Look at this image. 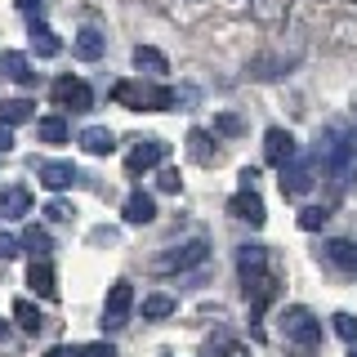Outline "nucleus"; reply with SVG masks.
I'll return each mask as SVG.
<instances>
[{
  "mask_svg": "<svg viewBox=\"0 0 357 357\" xmlns=\"http://www.w3.org/2000/svg\"><path fill=\"white\" fill-rule=\"evenodd\" d=\"M277 331H282L286 349H295V353H317L321 349V321L312 317V308H304V304L286 308L282 317H277Z\"/></svg>",
  "mask_w": 357,
  "mask_h": 357,
  "instance_id": "nucleus-1",
  "label": "nucleus"
},
{
  "mask_svg": "<svg viewBox=\"0 0 357 357\" xmlns=\"http://www.w3.org/2000/svg\"><path fill=\"white\" fill-rule=\"evenodd\" d=\"M112 98L130 112H170L174 107V89L152 85V81H121V85H112Z\"/></svg>",
  "mask_w": 357,
  "mask_h": 357,
  "instance_id": "nucleus-2",
  "label": "nucleus"
},
{
  "mask_svg": "<svg viewBox=\"0 0 357 357\" xmlns=\"http://www.w3.org/2000/svg\"><path fill=\"white\" fill-rule=\"evenodd\" d=\"M206 255H210V241L206 237H188V241L170 245V250L156 259V273H188V268L206 264Z\"/></svg>",
  "mask_w": 357,
  "mask_h": 357,
  "instance_id": "nucleus-3",
  "label": "nucleus"
},
{
  "mask_svg": "<svg viewBox=\"0 0 357 357\" xmlns=\"http://www.w3.org/2000/svg\"><path fill=\"white\" fill-rule=\"evenodd\" d=\"M54 107L89 112V107H94V89H89L81 76H59V81H54Z\"/></svg>",
  "mask_w": 357,
  "mask_h": 357,
  "instance_id": "nucleus-4",
  "label": "nucleus"
},
{
  "mask_svg": "<svg viewBox=\"0 0 357 357\" xmlns=\"http://www.w3.org/2000/svg\"><path fill=\"white\" fill-rule=\"evenodd\" d=\"M317 156H295L290 165H282V192L286 197H304L312 183H317Z\"/></svg>",
  "mask_w": 357,
  "mask_h": 357,
  "instance_id": "nucleus-5",
  "label": "nucleus"
},
{
  "mask_svg": "<svg viewBox=\"0 0 357 357\" xmlns=\"http://www.w3.org/2000/svg\"><path fill=\"white\" fill-rule=\"evenodd\" d=\"M130 312H134V286L130 282H116L107 290V304H103V326L107 331H121L130 321Z\"/></svg>",
  "mask_w": 357,
  "mask_h": 357,
  "instance_id": "nucleus-6",
  "label": "nucleus"
},
{
  "mask_svg": "<svg viewBox=\"0 0 357 357\" xmlns=\"http://www.w3.org/2000/svg\"><path fill=\"white\" fill-rule=\"evenodd\" d=\"M165 143L161 139H139L130 148V156H126V170L130 174H143V170H156V165H165Z\"/></svg>",
  "mask_w": 357,
  "mask_h": 357,
  "instance_id": "nucleus-7",
  "label": "nucleus"
},
{
  "mask_svg": "<svg viewBox=\"0 0 357 357\" xmlns=\"http://www.w3.org/2000/svg\"><path fill=\"white\" fill-rule=\"evenodd\" d=\"M264 156H268V165H277V170H282V165H290L299 156V148H295V134L290 130H282V126H273L264 134Z\"/></svg>",
  "mask_w": 357,
  "mask_h": 357,
  "instance_id": "nucleus-8",
  "label": "nucleus"
},
{
  "mask_svg": "<svg viewBox=\"0 0 357 357\" xmlns=\"http://www.w3.org/2000/svg\"><path fill=\"white\" fill-rule=\"evenodd\" d=\"M36 178L50 188V192H67V188L81 183V170H76L72 161H40L36 165Z\"/></svg>",
  "mask_w": 357,
  "mask_h": 357,
  "instance_id": "nucleus-9",
  "label": "nucleus"
},
{
  "mask_svg": "<svg viewBox=\"0 0 357 357\" xmlns=\"http://www.w3.org/2000/svg\"><path fill=\"white\" fill-rule=\"evenodd\" d=\"M228 215L241 219V223H250V228H259V223L268 219V215H264V201H259V192H255V188H237V197L228 201Z\"/></svg>",
  "mask_w": 357,
  "mask_h": 357,
  "instance_id": "nucleus-10",
  "label": "nucleus"
},
{
  "mask_svg": "<svg viewBox=\"0 0 357 357\" xmlns=\"http://www.w3.org/2000/svg\"><path fill=\"white\" fill-rule=\"evenodd\" d=\"M237 273H241L245 286H250L255 277L268 273V250H264V245H241V250H237Z\"/></svg>",
  "mask_w": 357,
  "mask_h": 357,
  "instance_id": "nucleus-11",
  "label": "nucleus"
},
{
  "mask_svg": "<svg viewBox=\"0 0 357 357\" xmlns=\"http://www.w3.org/2000/svg\"><path fill=\"white\" fill-rule=\"evenodd\" d=\"M321 259L340 273H353L357 277V241H326L321 245Z\"/></svg>",
  "mask_w": 357,
  "mask_h": 357,
  "instance_id": "nucleus-12",
  "label": "nucleus"
},
{
  "mask_svg": "<svg viewBox=\"0 0 357 357\" xmlns=\"http://www.w3.org/2000/svg\"><path fill=\"white\" fill-rule=\"evenodd\" d=\"M27 215H31V192L22 183L5 188L0 192V219H27Z\"/></svg>",
  "mask_w": 357,
  "mask_h": 357,
  "instance_id": "nucleus-13",
  "label": "nucleus"
},
{
  "mask_svg": "<svg viewBox=\"0 0 357 357\" xmlns=\"http://www.w3.org/2000/svg\"><path fill=\"white\" fill-rule=\"evenodd\" d=\"M81 148L89 152V156H112L116 152V134H112L107 126H89V130H81Z\"/></svg>",
  "mask_w": 357,
  "mask_h": 357,
  "instance_id": "nucleus-14",
  "label": "nucleus"
},
{
  "mask_svg": "<svg viewBox=\"0 0 357 357\" xmlns=\"http://www.w3.org/2000/svg\"><path fill=\"white\" fill-rule=\"evenodd\" d=\"M103 50H107V36H103V31H94V27H81V31H76V40H72V54H76V59L94 63V59H103Z\"/></svg>",
  "mask_w": 357,
  "mask_h": 357,
  "instance_id": "nucleus-15",
  "label": "nucleus"
},
{
  "mask_svg": "<svg viewBox=\"0 0 357 357\" xmlns=\"http://www.w3.org/2000/svg\"><path fill=\"white\" fill-rule=\"evenodd\" d=\"M290 67H295V54H290V59L286 54H264V59L250 63V76L255 81H277V76H286Z\"/></svg>",
  "mask_w": 357,
  "mask_h": 357,
  "instance_id": "nucleus-16",
  "label": "nucleus"
},
{
  "mask_svg": "<svg viewBox=\"0 0 357 357\" xmlns=\"http://www.w3.org/2000/svg\"><path fill=\"white\" fill-rule=\"evenodd\" d=\"M121 215H126V223H152L156 219V201L134 188V192L126 197V206H121Z\"/></svg>",
  "mask_w": 357,
  "mask_h": 357,
  "instance_id": "nucleus-17",
  "label": "nucleus"
},
{
  "mask_svg": "<svg viewBox=\"0 0 357 357\" xmlns=\"http://www.w3.org/2000/svg\"><path fill=\"white\" fill-rule=\"evenodd\" d=\"M27 286L36 290L40 299H54V295H59V286H54V268H50V259H31V268H27Z\"/></svg>",
  "mask_w": 357,
  "mask_h": 357,
  "instance_id": "nucleus-18",
  "label": "nucleus"
},
{
  "mask_svg": "<svg viewBox=\"0 0 357 357\" xmlns=\"http://www.w3.org/2000/svg\"><path fill=\"white\" fill-rule=\"evenodd\" d=\"M0 72L9 76V81H18V85H36V72H31V63H27V54H18V50H9V54H0Z\"/></svg>",
  "mask_w": 357,
  "mask_h": 357,
  "instance_id": "nucleus-19",
  "label": "nucleus"
},
{
  "mask_svg": "<svg viewBox=\"0 0 357 357\" xmlns=\"http://www.w3.org/2000/svg\"><path fill=\"white\" fill-rule=\"evenodd\" d=\"M27 36H31V50H36L40 59H54V54L63 50V40L54 36V27H45L40 18H31V31H27Z\"/></svg>",
  "mask_w": 357,
  "mask_h": 357,
  "instance_id": "nucleus-20",
  "label": "nucleus"
},
{
  "mask_svg": "<svg viewBox=\"0 0 357 357\" xmlns=\"http://www.w3.org/2000/svg\"><path fill=\"white\" fill-rule=\"evenodd\" d=\"M22 121H36V103L31 98H5L0 103V126H22Z\"/></svg>",
  "mask_w": 357,
  "mask_h": 357,
  "instance_id": "nucleus-21",
  "label": "nucleus"
},
{
  "mask_svg": "<svg viewBox=\"0 0 357 357\" xmlns=\"http://www.w3.org/2000/svg\"><path fill=\"white\" fill-rule=\"evenodd\" d=\"M134 67H139V72H148V76L170 72V63H165V54L156 50V45H134Z\"/></svg>",
  "mask_w": 357,
  "mask_h": 357,
  "instance_id": "nucleus-22",
  "label": "nucleus"
},
{
  "mask_svg": "<svg viewBox=\"0 0 357 357\" xmlns=\"http://www.w3.org/2000/svg\"><path fill=\"white\" fill-rule=\"evenodd\" d=\"M188 152H192L197 165H215L219 161V148H210V134L206 130H192V134H188Z\"/></svg>",
  "mask_w": 357,
  "mask_h": 357,
  "instance_id": "nucleus-23",
  "label": "nucleus"
},
{
  "mask_svg": "<svg viewBox=\"0 0 357 357\" xmlns=\"http://www.w3.org/2000/svg\"><path fill=\"white\" fill-rule=\"evenodd\" d=\"M14 321H18V331H27V335H40V326H45L40 308L31 304V299H18L14 304Z\"/></svg>",
  "mask_w": 357,
  "mask_h": 357,
  "instance_id": "nucleus-24",
  "label": "nucleus"
},
{
  "mask_svg": "<svg viewBox=\"0 0 357 357\" xmlns=\"http://www.w3.org/2000/svg\"><path fill=\"white\" fill-rule=\"evenodd\" d=\"M290 9V0H250V14L259 22H282Z\"/></svg>",
  "mask_w": 357,
  "mask_h": 357,
  "instance_id": "nucleus-25",
  "label": "nucleus"
},
{
  "mask_svg": "<svg viewBox=\"0 0 357 357\" xmlns=\"http://www.w3.org/2000/svg\"><path fill=\"white\" fill-rule=\"evenodd\" d=\"M36 134H40V143H67V121L63 116H40Z\"/></svg>",
  "mask_w": 357,
  "mask_h": 357,
  "instance_id": "nucleus-26",
  "label": "nucleus"
},
{
  "mask_svg": "<svg viewBox=\"0 0 357 357\" xmlns=\"http://www.w3.org/2000/svg\"><path fill=\"white\" fill-rule=\"evenodd\" d=\"M22 250H31L36 259H50V250H54L50 232H45V228H27V232H22Z\"/></svg>",
  "mask_w": 357,
  "mask_h": 357,
  "instance_id": "nucleus-27",
  "label": "nucleus"
},
{
  "mask_svg": "<svg viewBox=\"0 0 357 357\" xmlns=\"http://www.w3.org/2000/svg\"><path fill=\"white\" fill-rule=\"evenodd\" d=\"M170 312H174L170 295H148V299H143V317H148V321H161V317H170Z\"/></svg>",
  "mask_w": 357,
  "mask_h": 357,
  "instance_id": "nucleus-28",
  "label": "nucleus"
},
{
  "mask_svg": "<svg viewBox=\"0 0 357 357\" xmlns=\"http://www.w3.org/2000/svg\"><path fill=\"white\" fill-rule=\"evenodd\" d=\"M326 219H331V210H326V206H304V210H299V228H304V232L326 228Z\"/></svg>",
  "mask_w": 357,
  "mask_h": 357,
  "instance_id": "nucleus-29",
  "label": "nucleus"
},
{
  "mask_svg": "<svg viewBox=\"0 0 357 357\" xmlns=\"http://www.w3.org/2000/svg\"><path fill=\"white\" fill-rule=\"evenodd\" d=\"M331 326H335V335H340L344 344H357V317H353V312H335Z\"/></svg>",
  "mask_w": 357,
  "mask_h": 357,
  "instance_id": "nucleus-30",
  "label": "nucleus"
},
{
  "mask_svg": "<svg viewBox=\"0 0 357 357\" xmlns=\"http://www.w3.org/2000/svg\"><path fill=\"white\" fill-rule=\"evenodd\" d=\"M241 130H245V126H241L237 112H219V116H215V134H223V139H237Z\"/></svg>",
  "mask_w": 357,
  "mask_h": 357,
  "instance_id": "nucleus-31",
  "label": "nucleus"
},
{
  "mask_svg": "<svg viewBox=\"0 0 357 357\" xmlns=\"http://www.w3.org/2000/svg\"><path fill=\"white\" fill-rule=\"evenodd\" d=\"M22 255V237H9V232H0V259H18Z\"/></svg>",
  "mask_w": 357,
  "mask_h": 357,
  "instance_id": "nucleus-32",
  "label": "nucleus"
},
{
  "mask_svg": "<svg viewBox=\"0 0 357 357\" xmlns=\"http://www.w3.org/2000/svg\"><path fill=\"white\" fill-rule=\"evenodd\" d=\"M156 188H161V192H178V170H174V165H161V174H156Z\"/></svg>",
  "mask_w": 357,
  "mask_h": 357,
  "instance_id": "nucleus-33",
  "label": "nucleus"
},
{
  "mask_svg": "<svg viewBox=\"0 0 357 357\" xmlns=\"http://www.w3.org/2000/svg\"><path fill=\"white\" fill-rule=\"evenodd\" d=\"M45 215H50L54 223H67V219H72V215H76V210H72V206H67V201H50V206H45Z\"/></svg>",
  "mask_w": 357,
  "mask_h": 357,
  "instance_id": "nucleus-34",
  "label": "nucleus"
},
{
  "mask_svg": "<svg viewBox=\"0 0 357 357\" xmlns=\"http://www.w3.org/2000/svg\"><path fill=\"white\" fill-rule=\"evenodd\" d=\"M45 357H85V349H76V344H54Z\"/></svg>",
  "mask_w": 357,
  "mask_h": 357,
  "instance_id": "nucleus-35",
  "label": "nucleus"
},
{
  "mask_svg": "<svg viewBox=\"0 0 357 357\" xmlns=\"http://www.w3.org/2000/svg\"><path fill=\"white\" fill-rule=\"evenodd\" d=\"M85 357H116L112 344H85Z\"/></svg>",
  "mask_w": 357,
  "mask_h": 357,
  "instance_id": "nucleus-36",
  "label": "nucleus"
},
{
  "mask_svg": "<svg viewBox=\"0 0 357 357\" xmlns=\"http://www.w3.org/2000/svg\"><path fill=\"white\" fill-rule=\"evenodd\" d=\"M18 9H22V14H27V18H40L45 0H18Z\"/></svg>",
  "mask_w": 357,
  "mask_h": 357,
  "instance_id": "nucleus-37",
  "label": "nucleus"
},
{
  "mask_svg": "<svg viewBox=\"0 0 357 357\" xmlns=\"http://www.w3.org/2000/svg\"><path fill=\"white\" fill-rule=\"evenodd\" d=\"M14 148V126H0V156Z\"/></svg>",
  "mask_w": 357,
  "mask_h": 357,
  "instance_id": "nucleus-38",
  "label": "nucleus"
},
{
  "mask_svg": "<svg viewBox=\"0 0 357 357\" xmlns=\"http://www.w3.org/2000/svg\"><path fill=\"white\" fill-rule=\"evenodd\" d=\"M14 344V331H9V321H0V349H9Z\"/></svg>",
  "mask_w": 357,
  "mask_h": 357,
  "instance_id": "nucleus-39",
  "label": "nucleus"
},
{
  "mask_svg": "<svg viewBox=\"0 0 357 357\" xmlns=\"http://www.w3.org/2000/svg\"><path fill=\"white\" fill-rule=\"evenodd\" d=\"M201 357H228V344H219V349H215V344H206V353H201Z\"/></svg>",
  "mask_w": 357,
  "mask_h": 357,
  "instance_id": "nucleus-40",
  "label": "nucleus"
},
{
  "mask_svg": "<svg viewBox=\"0 0 357 357\" xmlns=\"http://www.w3.org/2000/svg\"><path fill=\"white\" fill-rule=\"evenodd\" d=\"M349 357H357V344H353V353H349Z\"/></svg>",
  "mask_w": 357,
  "mask_h": 357,
  "instance_id": "nucleus-41",
  "label": "nucleus"
}]
</instances>
